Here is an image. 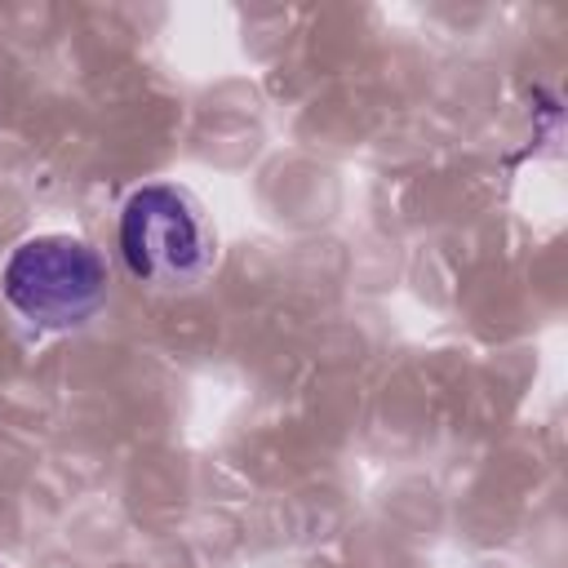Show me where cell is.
Returning a JSON list of instances; mask_svg holds the SVG:
<instances>
[{"label":"cell","instance_id":"7a4b0ae2","mask_svg":"<svg viewBox=\"0 0 568 568\" xmlns=\"http://www.w3.org/2000/svg\"><path fill=\"white\" fill-rule=\"evenodd\" d=\"M0 293L31 328H75L106 302V262L80 235H31L4 257Z\"/></svg>","mask_w":568,"mask_h":568},{"label":"cell","instance_id":"3957f363","mask_svg":"<svg viewBox=\"0 0 568 568\" xmlns=\"http://www.w3.org/2000/svg\"><path fill=\"white\" fill-rule=\"evenodd\" d=\"M0 568H4V564H0Z\"/></svg>","mask_w":568,"mask_h":568},{"label":"cell","instance_id":"6da1fadb","mask_svg":"<svg viewBox=\"0 0 568 568\" xmlns=\"http://www.w3.org/2000/svg\"><path fill=\"white\" fill-rule=\"evenodd\" d=\"M120 257L133 280L160 293L195 288L217 262V235L204 204L178 182H146L120 209Z\"/></svg>","mask_w":568,"mask_h":568}]
</instances>
